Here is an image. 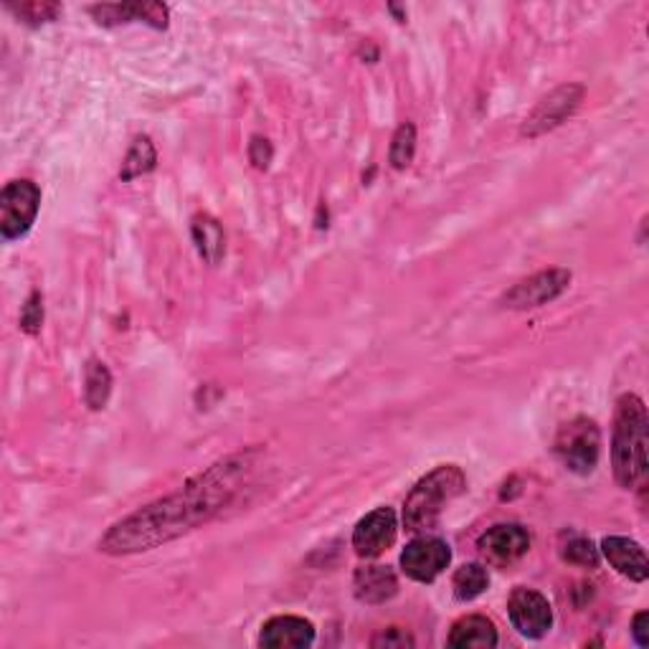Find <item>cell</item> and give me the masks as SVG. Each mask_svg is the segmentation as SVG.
Listing matches in <instances>:
<instances>
[{
	"mask_svg": "<svg viewBox=\"0 0 649 649\" xmlns=\"http://www.w3.org/2000/svg\"><path fill=\"white\" fill-rule=\"evenodd\" d=\"M508 614L512 627L528 639H541L553 627L551 604H548V598L543 594H538L536 588H516L508 598Z\"/></svg>",
	"mask_w": 649,
	"mask_h": 649,
	"instance_id": "cell-9",
	"label": "cell"
},
{
	"mask_svg": "<svg viewBox=\"0 0 649 649\" xmlns=\"http://www.w3.org/2000/svg\"><path fill=\"white\" fill-rule=\"evenodd\" d=\"M249 160L255 163V167L259 171H267L269 163H272V145H269L267 138H251V145H249Z\"/></svg>",
	"mask_w": 649,
	"mask_h": 649,
	"instance_id": "cell-26",
	"label": "cell"
},
{
	"mask_svg": "<svg viewBox=\"0 0 649 649\" xmlns=\"http://www.w3.org/2000/svg\"><path fill=\"white\" fill-rule=\"evenodd\" d=\"M467 487V477L457 465H442L421 477L403 502V526L409 533H426L436 528L446 505Z\"/></svg>",
	"mask_w": 649,
	"mask_h": 649,
	"instance_id": "cell-3",
	"label": "cell"
},
{
	"mask_svg": "<svg viewBox=\"0 0 649 649\" xmlns=\"http://www.w3.org/2000/svg\"><path fill=\"white\" fill-rule=\"evenodd\" d=\"M647 407L635 393H624L614 414L612 467L619 487L635 490L647 479Z\"/></svg>",
	"mask_w": 649,
	"mask_h": 649,
	"instance_id": "cell-2",
	"label": "cell"
},
{
	"mask_svg": "<svg viewBox=\"0 0 649 649\" xmlns=\"http://www.w3.org/2000/svg\"><path fill=\"white\" fill-rule=\"evenodd\" d=\"M584 95L586 91L581 84H561V87H555L551 95H545L541 102L533 107V112L526 117L520 134L528 140H536L545 132L561 128V125L576 112L578 105L584 102Z\"/></svg>",
	"mask_w": 649,
	"mask_h": 649,
	"instance_id": "cell-5",
	"label": "cell"
},
{
	"mask_svg": "<svg viewBox=\"0 0 649 649\" xmlns=\"http://www.w3.org/2000/svg\"><path fill=\"white\" fill-rule=\"evenodd\" d=\"M41 323H44V298L39 292H33L26 305H23L21 327L29 335H36L41 331Z\"/></svg>",
	"mask_w": 649,
	"mask_h": 649,
	"instance_id": "cell-24",
	"label": "cell"
},
{
	"mask_svg": "<svg viewBox=\"0 0 649 649\" xmlns=\"http://www.w3.org/2000/svg\"><path fill=\"white\" fill-rule=\"evenodd\" d=\"M452 586L454 596H457L459 602H472V598L483 596L487 592V586H490V573H487L483 563H467V566H462L454 573Z\"/></svg>",
	"mask_w": 649,
	"mask_h": 649,
	"instance_id": "cell-20",
	"label": "cell"
},
{
	"mask_svg": "<svg viewBox=\"0 0 649 649\" xmlns=\"http://www.w3.org/2000/svg\"><path fill=\"white\" fill-rule=\"evenodd\" d=\"M477 548L487 563L508 566V563H516L528 553L530 533L522 526H518V522H500V526H495L487 530V533L479 536Z\"/></svg>",
	"mask_w": 649,
	"mask_h": 649,
	"instance_id": "cell-10",
	"label": "cell"
},
{
	"mask_svg": "<svg viewBox=\"0 0 649 649\" xmlns=\"http://www.w3.org/2000/svg\"><path fill=\"white\" fill-rule=\"evenodd\" d=\"M315 642V624L302 617H272L259 631V645L269 649H302Z\"/></svg>",
	"mask_w": 649,
	"mask_h": 649,
	"instance_id": "cell-12",
	"label": "cell"
},
{
	"mask_svg": "<svg viewBox=\"0 0 649 649\" xmlns=\"http://www.w3.org/2000/svg\"><path fill=\"white\" fill-rule=\"evenodd\" d=\"M353 588H356L358 602H364L368 606H378L386 604L389 598L396 596L399 592V578L389 566H360L353 576Z\"/></svg>",
	"mask_w": 649,
	"mask_h": 649,
	"instance_id": "cell-15",
	"label": "cell"
},
{
	"mask_svg": "<svg viewBox=\"0 0 649 649\" xmlns=\"http://www.w3.org/2000/svg\"><path fill=\"white\" fill-rule=\"evenodd\" d=\"M602 553L604 559L612 563L614 571L627 576L629 581H637L642 584L649 576V563L645 548L637 541H629V538L621 536H609L602 541Z\"/></svg>",
	"mask_w": 649,
	"mask_h": 649,
	"instance_id": "cell-13",
	"label": "cell"
},
{
	"mask_svg": "<svg viewBox=\"0 0 649 649\" xmlns=\"http://www.w3.org/2000/svg\"><path fill=\"white\" fill-rule=\"evenodd\" d=\"M370 647H378V649H403V647H414V637H411L407 629L391 627V629H383L381 635L370 639Z\"/></svg>",
	"mask_w": 649,
	"mask_h": 649,
	"instance_id": "cell-25",
	"label": "cell"
},
{
	"mask_svg": "<svg viewBox=\"0 0 649 649\" xmlns=\"http://www.w3.org/2000/svg\"><path fill=\"white\" fill-rule=\"evenodd\" d=\"M8 11L29 26H41V23H52L62 13V6L54 0H23V3H8Z\"/></svg>",
	"mask_w": 649,
	"mask_h": 649,
	"instance_id": "cell-21",
	"label": "cell"
},
{
	"mask_svg": "<svg viewBox=\"0 0 649 649\" xmlns=\"http://www.w3.org/2000/svg\"><path fill=\"white\" fill-rule=\"evenodd\" d=\"M553 450L566 469L576 472V475H592L598 465V454H602V432H598L596 421L586 417L571 419L569 424L561 426Z\"/></svg>",
	"mask_w": 649,
	"mask_h": 649,
	"instance_id": "cell-4",
	"label": "cell"
},
{
	"mask_svg": "<svg viewBox=\"0 0 649 649\" xmlns=\"http://www.w3.org/2000/svg\"><path fill=\"white\" fill-rule=\"evenodd\" d=\"M99 26H117V23L145 21L155 29L167 26V8L163 3H112L89 8Z\"/></svg>",
	"mask_w": 649,
	"mask_h": 649,
	"instance_id": "cell-14",
	"label": "cell"
},
{
	"mask_svg": "<svg viewBox=\"0 0 649 649\" xmlns=\"http://www.w3.org/2000/svg\"><path fill=\"white\" fill-rule=\"evenodd\" d=\"M255 462L251 454H234L216 462L214 467L201 472L185 483L179 493L150 502L138 512H132L109 528V533L99 541V551L109 555H128L140 551H153L173 538H181L188 530L206 526L218 516L231 497L239 490L241 479L251 472Z\"/></svg>",
	"mask_w": 649,
	"mask_h": 649,
	"instance_id": "cell-1",
	"label": "cell"
},
{
	"mask_svg": "<svg viewBox=\"0 0 649 649\" xmlns=\"http://www.w3.org/2000/svg\"><path fill=\"white\" fill-rule=\"evenodd\" d=\"M396 512L391 508H378L358 522L353 530V548L360 559H378L396 543Z\"/></svg>",
	"mask_w": 649,
	"mask_h": 649,
	"instance_id": "cell-11",
	"label": "cell"
},
{
	"mask_svg": "<svg viewBox=\"0 0 649 649\" xmlns=\"http://www.w3.org/2000/svg\"><path fill=\"white\" fill-rule=\"evenodd\" d=\"M41 191L33 181H11L0 196V231L8 241L21 239L31 231L39 216Z\"/></svg>",
	"mask_w": 649,
	"mask_h": 649,
	"instance_id": "cell-6",
	"label": "cell"
},
{
	"mask_svg": "<svg viewBox=\"0 0 649 649\" xmlns=\"http://www.w3.org/2000/svg\"><path fill=\"white\" fill-rule=\"evenodd\" d=\"M647 621H649V614L647 612H639L635 619H631V635H635V642L639 647H649V629H647Z\"/></svg>",
	"mask_w": 649,
	"mask_h": 649,
	"instance_id": "cell-27",
	"label": "cell"
},
{
	"mask_svg": "<svg viewBox=\"0 0 649 649\" xmlns=\"http://www.w3.org/2000/svg\"><path fill=\"white\" fill-rule=\"evenodd\" d=\"M193 244H196L198 255L204 257L208 264H218L226 255V234L224 226L216 221L214 216L198 214L191 224Z\"/></svg>",
	"mask_w": 649,
	"mask_h": 649,
	"instance_id": "cell-17",
	"label": "cell"
},
{
	"mask_svg": "<svg viewBox=\"0 0 649 649\" xmlns=\"http://www.w3.org/2000/svg\"><path fill=\"white\" fill-rule=\"evenodd\" d=\"M414 153H417V128L411 122H403L391 140V153H389L391 165L396 167V171H407L411 160H414Z\"/></svg>",
	"mask_w": 649,
	"mask_h": 649,
	"instance_id": "cell-22",
	"label": "cell"
},
{
	"mask_svg": "<svg viewBox=\"0 0 649 649\" xmlns=\"http://www.w3.org/2000/svg\"><path fill=\"white\" fill-rule=\"evenodd\" d=\"M155 163H158V153H155L153 140L145 138V134H142V138H134L132 148L128 150V158L122 160L120 181L128 183V181L140 179V175L153 171Z\"/></svg>",
	"mask_w": 649,
	"mask_h": 649,
	"instance_id": "cell-19",
	"label": "cell"
},
{
	"mask_svg": "<svg viewBox=\"0 0 649 649\" xmlns=\"http://www.w3.org/2000/svg\"><path fill=\"white\" fill-rule=\"evenodd\" d=\"M452 551L442 538L421 536L414 538L401 553V569L411 581L419 584H432L436 576H442L444 569L450 566Z\"/></svg>",
	"mask_w": 649,
	"mask_h": 649,
	"instance_id": "cell-8",
	"label": "cell"
},
{
	"mask_svg": "<svg viewBox=\"0 0 649 649\" xmlns=\"http://www.w3.org/2000/svg\"><path fill=\"white\" fill-rule=\"evenodd\" d=\"M571 284L569 269H548V272L533 274L518 282L510 292H505L502 307L508 310H536L543 307L555 298H561Z\"/></svg>",
	"mask_w": 649,
	"mask_h": 649,
	"instance_id": "cell-7",
	"label": "cell"
},
{
	"mask_svg": "<svg viewBox=\"0 0 649 649\" xmlns=\"http://www.w3.org/2000/svg\"><path fill=\"white\" fill-rule=\"evenodd\" d=\"M563 561L573 563V566H584V569H596L598 566V548L588 541V538L573 536L571 541L561 548Z\"/></svg>",
	"mask_w": 649,
	"mask_h": 649,
	"instance_id": "cell-23",
	"label": "cell"
},
{
	"mask_svg": "<svg viewBox=\"0 0 649 649\" xmlns=\"http://www.w3.org/2000/svg\"><path fill=\"white\" fill-rule=\"evenodd\" d=\"M450 647L469 649V647H497L500 637H497L495 624L487 617H479V614H469V617H462L454 624L450 631Z\"/></svg>",
	"mask_w": 649,
	"mask_h": 649,
	"instance_id": "cell-16",
	"label": "cell"
},
{
	"mask_svg": "<svg viewBox=\"0 0 649 649\" xmlns=\"http://www.w3.org/2000/svg\"><path fill=\"white\" fill-rule=\"evenodd\" d=\"M112 393V374L102 364V360L91 358L87 368H84V399H87L89 409H105Z\"/></svg>",
	"mask_w": 649,
	"mask_h": 649,
	"instance_id": "cell-18",
	"label": "cell"
}]
</instances>
